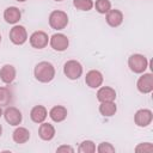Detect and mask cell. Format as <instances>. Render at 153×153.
I'll return each instance as SVG.
<instances>
[{
    "label": "cell",
    "instance_id": "cell-1",
    "mask_svg": "<svg viewBox=\"0 0 153 153\" xmlns=\"http://www.w3.org/2000/svg\"><path fill=\"white\" fill-rule=\"evenodd\" d=\"M33 75L39 82H50L55 78V67L48 61L38 62L33 69Z\"/></svg>",
    "mask_w": 153,
    "mask_h": 153
},
{
    "label": "cell",
    "instance_id": "cell-2",
    "mask_svg": "<svg viewBox=\"0 0 153 153\" xmlns=\"http://www.w3.org/2000/svg\"><path fill=\"white\" fill-rule=\"evenodd\" d=\"M128 66L131 72L136 74H141L145 73L146 68L148 67V61L146 56H143L142 54H133L128 59Z\"/></svg>",
    "mask_w": 153,
    "mask_h": 153
},
{
    "label": "cell",
    "instance_id": "cell-3",
    "mask_svg": "<svg viewBox=\"0 0 153 153\" xmlns=\"http://www.w3.org/2000/svg\"><path fill=\"white\" fill-rule=\"evenodd\" d=\"M49 25L55 30H63L68 24V16L66 12L56 10L49 14Z\"/></svg>",
    "mask_w": 153,
    "mask_h": 153
},
{
    "label": "cell",
    "instance_id": "cell-4",
    "mask_svg": "<svg viewBox=\"0 0 153 153\" xmlns=\"http://www.w3.org/2000/svg\"><path fill=\"white\" fill-rule=\"evenodd\" d=\"M63 73L71 80H76L82 74V66L76 60H68L63 65Z\"/></svg>",
    "mask_w": 153,
    "mask_h": 153
},
{
    "label": "cell",
    "instance_id": "cell-5",
    "mask_svg": "<svg viewBox=\"0 0 153 153\" xmlns=\"http://www.w3.org/2000/svg\"><path fill=\"white\" fill-rule=\"evenodd\" d=\"M10 39L16 45H22L27 39V32L26 29L23 25H14L10 30Z\"/></svg>",
    "mask_w": 153,
    "mask_h": 153
},
{
    "label": "cell",
    "instance_id": "cell-6",
    "mask_svg": "<svg viewBox=\"0 0 153 153\" xmlns=\"http://www.w3.org/2000/svg\"><path fill=\"white\" fill-rule=\"evenodd\" d=\"M2 115L5 117V121L11 126H19L23 121V115L20 110L17 109L16 106H7L2 112Z\"/></svg>",
    "mask_w": 153,
    "mask_h": 153
},
{
    "label": "cell",
    "instance_id": "cell-7",
    "mask_svg": "<svg viewBox=\"0 0 153 153\" xmlns=\"http://www.w3.org/2000/svg\"><path fill=\"white\" fill-rule=\"evenodd\" d=\"M49 44L56 51H65L69 45V39L63 33H54L49 38Z\"/></svg>",
    "mask_w": 153,
    "mask_h": 153
},
{
    "label": "cell",
    "instance_id": "cell-8",
    "mask_svg": "<svg viewBox=\"0 0 153 153\" xmlns=\"http://www.w3.org/2000/svg\"><path fill=\"white\" fill-rule=\"evenodd\" d=\"M29 42L35 49H43L49 43V37L44 31H35L29 38Z\"/></svg>",
    "mask_w": 153,
    "mask_h": 153
},
{
    "label": "cell",
    "instance_id": "cell-9",
    "mask_svg": "<svg viewBox=\"0 0 153 153\" xmlns=\"http://www.w3.org/2000/svg\"><path fill=\"white\" fill-rule=\"evenodd\" d=\"M153 112L149 109H140L134 115V122L137 127H147L152 123Z\"/></svg>",
    "mask_w": 153,
    "mask_h": 153
},
{
    "label": "cell",
    "instance_id": "cell-10",
    "mask_svg": "<svg viewBox=\"0 0 153 153\" xmlns=\"http://www.w3.org/2000/svg\"><path fill=\"white\" fill-rule=\"evenodd\" d=\"M136 87L141 93H151L153 91V75L152 73H143L136 82Z\"/></svg>",
    "mask_w": 153,
    "mask_h": 153
},
{
    "label": "cell",
    "instance_id": "cell-11",
    "mask_svg": "<svg viewBox=\"0 0 153 153\" xmlns=\"http://www.w3.org/2000/svg\"><path fill=\"white\" fill-rule=\"evenodd\" d=\"M85 82L91 88H98L103 84V74L97 69H91L86 73Z\"/></svg>",
    "mask_w": 153,
    "mask_h": 153
},
{
    "label": "cell",
    "instance_id": "cell-12",
    "mask_svg": "<svg viewBox=\"0 0 153 153\" xmlns=\"http://www.w3.org/2000/svg\"><path fill=\"white\" fill-rule=\"evenodd\" d=\"M97 99L102 102H115L116 99V91L110 86H102L98 87L97 91Z\"/></svg>",
    "mask_w": 153,
    "mask_h": 153
},
{
    "label": "cell",
    "instance_id": "cell-13",
    "mask_svg": "<svg viewBox=\"0 0 153 153\" xmlns=\"http://www.w3.org/2000/svg\"><path fill=\"white\" fill-rule=\"evenodd\" d=\"M16 68L12 65H4L0 68V79L5 84H11L16 79Z\"/></svg>",
    "mask_w": 153,
    "mask_h": 153
},
{
    "label": "cell",
    "instance_id": "cell-14",
    "mask_svg": "<svg viewBox=\"0 0 153 153\" xmlns=\"http://www.w3.org/2000/svg\"><path fill=\"white\" fill-rule=\"evenodd\" d=\"M22 18V13L18 7L10 6L4 11V19L8 24H17Z\"/></svg>",
    "mask_w": 153,
    "mask_h": 153
},
{
    "label": "cell",
    "instance_id": "cell-15",
    "mask_svg": "<svg viewBox=\"0 0 153 153\" xmlns=\"http://www.w3.org/2000/svg\"><path fill=\"white\" fill-rule=\"evenodd\" d=\"M105 20H106L108 25H110L111 27H117L123 22V13L120 10H116V8L115 10H110L106 13Z\"/></svg>",
    "mask_w": 153,
    "mask_h": 153
},
{
    "label": "cell",
    "instance_id": "cell-16",
    "mask_svg": "<svg viewBox=\"0 0 153 153\" xmlns=\"http://www.w3.org/2000/svg\"><path fill=\"white\" fill-rule=\"evenodd\" d=\"M47 116H48V111H47L45 106H43V105H36L30 111V118L35 123H42V122H44L45 118H47Z\"/></svg>",
    "mask_w": 153,
    "mask_h": 153
},
{
    "label": "cell",
    "instance_id": "cell-17",
    "mask_svg": "<svg viewBox=\"0 0 153 153\" xmlns=\"http://www.w3.org/2000/svg\"><path fill=\"white\" fill-rule=\"evenodd\" d=\"M38 135H39V137L42 140L50 141L55 136V128H54V126L50 124V123L42 122L39 128H38Z\"/></svg>",
    "mask_w": 153,
    "mask_h": 153
},
{
    "label": "cell",
    "instance_id": "cell-18",
    "mask_svg": "<svg viewBox=\"0 0 153 153\" xmlns=\"http://www.w3.org/2000/svg\"><path fill=\"white\" fill-rule=\"evenodd\" d=\"M49 117L54 122H62L67 117V109L63 105H55L49 111Z\"/></svg>",
    "mask_w": 153,
    "mask_h": 153
},
{
    "label": "cell",
    "instance_id": "cell-19",
    "mask_svg": "<svg viewBox=\"0 0 153 153\" xmlns=\"http://www.w3.org/2000/svg\"><path fill=\"white\" fill-rule=\"evenodd\" d=\"M12 139L16 143H19V145L25 143L30 139V131L25 127H18L14 129V131L12 134Z\"/></svg>",
    "mask_w": 153,
    "mask_h": 153
},
{
    "label": "cell",
    "instance_id": "cell-20",
    "mask_svg": "<svg viewBox=\"0 0 153 153\" xmlns=\"http://www.w3.org/2000/svg\"><path fill=\"white\" fill-rule=\"evenodd\" d=\"M117 106L115 102H102L99 105V112L104 117H111L116 114Z\"/></svg>",
    "mask_w": 153,
    "mask_h": 153
},
{
    "label": "cell",
    "instance_id": "cell-21",
    "mask_svg": "<svg viewBox=\"0 0 153 153\" xmlns=\"http://www.w3.org/2000/svg\"><path fill=\"white\" fill-rule=\"evenodd\" d=\"M93 6L100 14H106L111 10V2L109 0H96V2H93Z\"/></svg>",
    "mask_w": 153,
    "mask_h": 153
},
{
    "label": "cell",
    "instance_id": "cell-22",
    "mask_svg": "<svg viewBox=\"0 0 153 153\" xmlns=\"http://www.w3.org/2000/svg\"><path fill=\"white\" fill-rule=\"evenodd\" d=\"M12 100V93L7 87H0V106H7Z\"/></svg>",
    "mask_w": 153,
    "mask_h": 153
},
{
    "label": "cell",
    "instance_id": "cell-23",
    "mask_svg": "<svg viewBox=\"0 0 153 153\" xmlns=\"http://www.w3.org/2000/svg\"><path fill=\"white\" fill-rule=\"evenodd\" d=\"M78 152L79 153H93V152H96V145L91 140H85L80 143Z\"/></svg>",
    "mask_w": 153,
    "mask_h": 153
},
{
    "label": "cell",
    "instance_id": "cell-24",
    "mask_svg": "<svg viewBox=\"0 0 153 153\" xmlns=\"http://www.w3.org/2000/svg\"><path fill=\"white\" fill-rule=\"evenodd\" d=\"M73 5L76 10L90 11L93 7V1L92 0H73Z\"/></svg>",
    "mask_w": 153,
    "mask_h": 153
},
{
    "label": "cell",
    "instance_id": "cell-25",
    "mask_svg": "<svg viewBox=\"0 0 153 153\" xmlns=\"http://www.w3.org/2000/svg\"><path fill=\"white\" fill-rule=\"evenodd\" d=\"M96 151L98 153H114L116 149H115V147L110 142H102V143L98 145Z\"/></svg>",
    "mask_w": 153,
    "mask_h": 153
},
{
    "label": "cell",
    "instance_id": "cell-26",
    "mask_svg": "<svg viewBox=\"0 0 153 153\" xmlns=\"http://www.w3.org/2000/svg\"><path fill=\"white\" fill-rule=\"evenodd\" d=\"M135 152H153V145L151 142H143L135 147Z\"/></svg>",
    "mask_w": 153,
    "mask_h": 153
},
{
    "label": "cell",
    "instance_id": "cell-27",
    "mask_svg": "<svg viewBox=\"0 0 153 153\" xmlns=\"http://www.w3.org/2000/svg\"><path fill=\"white\" fill-rule=\"evenodd\" d=\"M56 152H69V153H73L74 152V148L68 146V145H61L56 148Z\"/></svg>",
    "mask_w": 153,
    "mask_h": 153
},
{
    "label": "cell",
    "instance_id": "cell-28",
    "mask_svg": "<svg viewBox=\"0 0 153 153\" xmlns=\"http://www.w3.org/2000/svg\"><path fill=\"white\" fill-rule=\"evenodd\" d=\"M1 134H2V127H1V124H0V136H1Z\"/></svg>",
    "mask_w": 153,
    "mask_h": 153
},
{
    "label": "cell",
    "instance_id": "cell-29",
    "mask_svg": "<svg viewBox=\"0 0 153 153\" xmlns=\"http://www.w3.org/2000/svg\"><path fill=\"white\" fill-rule=\"evenodd\" d=\"M2 116V109H1V106H0V117Z\"/></svg>",
    "mask_w": 153,
    "mask_h": 153
},
{
    "label": "cell",
    "instance_id": "cell-30",
    "mask_svg": "<svg viewBox=\"0 0 153 153\" xmlns=\"http://www.w3.org/2000/svg\"><path fill=\"white\" fill-rule=\"evenodd\" d=\"M16 1H18V2H24V1H26V0H16Z\"/></svg>",
    "mask_w": 153,
    "mask_h": 153
},
{
    "label": "cell",
    "instance_id": "cell-31",
    "mask_svg": "<svg viewBox=\"0 0 153 153\" xmlns=\"http://www.w3.org/2000/svg\"><path fill=\"white\" fill-rule=\"evenodd\" d=\"M55 1H63V0H55Z\"/></svg>",
    "mask_w": 153,
    "mask_h": 153
},
{
    "label": "cell",
    "instance_id": "cell-32",
    "mask_svg": "<svg viewBox=\"0 0 153 153\" xmlns=\"http://www.w3.org/2000/svg\"><path fill=\"white\" fill-rule=\"evenodd\" d=\"M0 42H1V35H0Z\"/></svg>",
    "mask_w": 153,
    "mask_h": 153
}]
</instances>
